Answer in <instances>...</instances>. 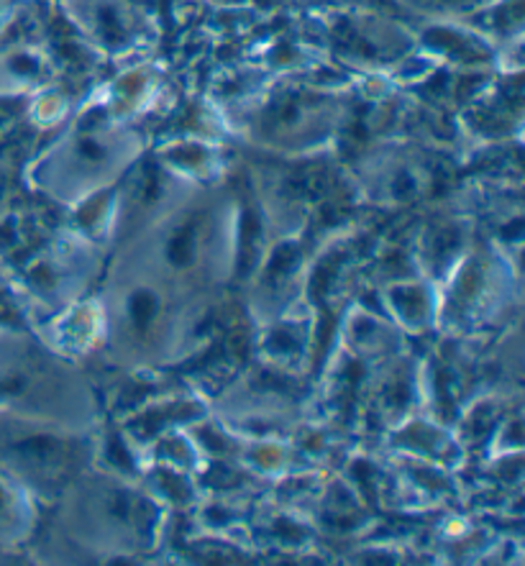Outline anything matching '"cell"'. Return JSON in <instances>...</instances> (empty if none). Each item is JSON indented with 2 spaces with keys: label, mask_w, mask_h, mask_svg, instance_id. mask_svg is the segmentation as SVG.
<instances>
[{
  "label": "cell",
  "mask_w": 525,
  "mask_h": 566,
  "mask_svg": "<svg viewBox=\"0 0 525 566\" xmlns=\"http://www.w3.org/2000/svg\"><path fill=\"white\" fill-rule=\"evenodd\" d=\"M155 311H157V303H155V297H151L149 293L134 295L132 315H134V321L139 323V326H147V323L151 321V315H155Z\"/></svg>",
  "instance_id": "1"
},
{
  "label": "cell",
  "mask_w": 525,
  "mask_h": 566,
  "mask_svg": "<svg viewBox=\"0 0 525 566\" xmlns=\"http://www.w3.org/2000/svg\"><path fill=\"white\" fill-rule=\"evenodd\" d=\"M190 252H192V229H182L175 237L172 247H169V256H172V262L185 264L190 259Z\"/></svg>",
  "instance_id": "2"
}]
</instances>
